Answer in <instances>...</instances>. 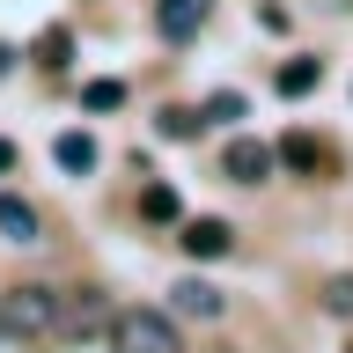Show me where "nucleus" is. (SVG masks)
<instances>
[{
	"label": "nucleus",
	"mask_w": 353,
	"mask_h": 353,
	"mask_svg": "<svg viewBox=\"0 0 353 353\" xmlns=\"http://www.w3.org/2000/svg\"><path fill=\"white\" fill-rule=\"evenodd\" d=\"M59 316H66V294L59 287H8L0 294V339H15V346H30V339H59Z\"/></svg>",
	"instance_id": "1"
},
{
	"label": "nucleus",
	"mask_w": 353,
	"mask_h": 353,
	"mask_svg": "<svg viewBox=\"0 0 353 353\" xmlns=\"http://www.w3.org/2000/svg\"><path fill=\"white\" fill-rule=\"evenodd\" d=\"M110 353H184V346H176V324L162 309H118L110 316Z\"/></svg>",
	"instance_id": "2"
},
{
	"label": "nucleus",
	"mask_w": 353,
	"mask_h": 353,
	"mask_svg": "<svg viewBox=\"0 0 353 353\" xmlns=\"http://www.w3.org/2000/svg\"><path fill=\"white\" fill-rule=\"evenodd\" d=\"M280 154L265 148V140H228V154H221V170L236 176V184H265V170H272Z\"/></svg>",
	"instance_id": "3"
},
{
	"label": "nucleus",
	"mask_w": 353,
	"mask_h": 353,
	"mask_svg": "<svg viewBox=\"0 0 353 353\" xmlns=\"http://www.w3.org/2000/svg\"><path fill=\"white\" fill-rule=\"evenodd\" d=\"M272 154H280V170H294V176H324L331 170V148H324V140H309V132H287Z\"/></svg>",
	"instance_id": "4"
},
{
	"label": "nucleus",
	"mask_w": 353,
	"mask_h": 353,
	"mask_svg": "<svg viewBox=\"0 0 353 353\" xmlns=\"http://www.w3.org/2000/svg\"><path fill=\"white\" fill-rule=\"evenodd\" d=\"M103 324V294L96 287H66V316H59V339H88Z\"/></svg>",
	"instance_id": "5"
},
{
	"label": "nucleus",
	"mask_w": 353,
	"mask_h": 353,
	"mask_svg": "<svg viewBox=\"0 0 353 353\" xmlns=\"http://www.w3.org/2000/svg\"><path fill=\"white\" fill-rule=\"evenodd\" d=\"M199 22H206V0H154V30L162 37H199Z\"/></svg>",
	"instance_id": "6"
},
{
	"label": "nucleus",
	"mask_w": 353,
	"mask_h": 353,
	"mask_svg": "<svg viewBox=\"0 0 353 353\" xmlns=\"http://www.w3.org/2000/svg\"><path fill=\"white\" fill-rule=\"evenodd\" d=\"M184 250H192V258H228V243H236V228H228V221H184Z\"/></svg>",
	"instance_id": "7"
},
{
	"label": "nucleus",
	"mask_w": 353,
	"mask_h": 353,
	"mask_svg": "<svg viewBox=\"0 0 353 353\" xmlns=\"http://www.w3.org/2000/svg\"><path fill=\"white\" fill-rule=\"evenodd\" d=\"M170 309H176V316H199V324H214V316H221V294H214L206 280H176V287H170Z\"/></svg>",
	"instance_id": "8"
},
{
	"label": "nucleus",
	"mask_w": 353,
	"mask_h": 353,
	"mask_svg": "<svg viewBox=\"0 0 353 353\" xmlns=\"http://www.w3.org/2000/svg\"><path fill=\"white\" fill-rule=\"evenodd\" d=\"M0 236L8 243H37V206L15 192H0Z\"/></svg>",
	"instance_id": "9"
},
{
	"label": "nucleus",
	"mask_w": 353,
	"mask_h": 353,
	"mask_svg": "<svg viewBox=\"0 0 353 353\" xmlns=\"http://www.w3.org/2000/svg\"><path fill=\"white\" fill-rule=\"evenodd\" d=\"M52 154H59V170H74V176L96 170V140H88V132H59V148H52Z\"/></svg>",
	"instance_id": "10"
},
{
	"label": "nucleus",
	"mask_w": 353,
	"mask_h": 353,
	"mask_svg": "<svg viewBox=\"0 0 353 353\" xmlns=\"http://www.w3.org/2000/svg\"><path fill=\"white\" fill-rule=\"evenodd\" d=\"M316 81H324V66H316V59H294V66H280V96H309Z\"/></svg>",
	"instance_id": "11"
},
{
	"label": "nucleus",
	"mask_w": 353,
	"mask_h": 353,
	"mask_svg": "<svg viewBox=\"0 0 353 353\" xmlns=\"http://www.w3.org/2000/svg\"><path fill=\"white\" fill-rule=\"evenodd\" d=\"M37 59L52 66V74H59V66L74 59V30H44V37H37Z\"/></svg>",
	"instance_id": "12"
},
{
	"label": "nucleus",
	"mask_w": 353,
	"mask_h": 353,
	"mask_svg": "<svg viewBox=\"0 0 353 353\" xmlns=\"http://www.w3.org/2000/svg\"><path fill=\"white\" fill-rule=\"evenodd\" d=\"M140 214H148V221H176L184 206H176V192H170V184H148V199H140Z\"/></svg>",
	"instance_id": "13"
},
{
	"label": "nucleus",
	"mask_w": 353,
	"mask_h": 353,
	"mask_svg": "<svg viewBox=\"0 0 353 353\" xmlns=\"http://www.w3.org/2000/svg\"><path fill=\"white\" fill-rule=\"evenodd\" d=\"M81 103H88V110H118V103H125V81H88Z\"/></svg>",
	"instance_id": "14"
},
{
	"label": "nucleus",
	"mask_w": 353,
	"mask_h": 353,
	"mask_svg": "<svg viewBox=\"0 0 353 353\" xmlns=\"http://www.w3.org/2000/svg\"><path fill=\"white\" fill-rule=\"evenodd\" d=\"M154 132H162V140H192L199 118H192V110H162V118H154Z\"/></svg>",
	"instance_id": "15"
},
{
	"label": "nucleus",
	"mask_w": 353,
	"mask_h": 353,
	"mask_svg": "<svg viewBox=\"0 0 353 353\" xmlns=\"http://www.w3.org/2000/svg\"><path fill=\"white\" fill-rule=\"evenodd\" d=\"M206 118H221V125H228V118H243V96H214V103H206Z\"/></svg>",
	"instance_id": "16"
},
{
	"label": "nucleus",
	"mask_w": 353,
	"mask_h": 353,
	"mask_svg": "<svg viewBox=\"0 0 353 353\" xmlns=\"http://www.w3.org/2000/svg\"><path fill=\"white\" fill-rule=\"evenodd\" d=\"M324 302H331V309H353V280H331V287H324Z\"/></svg>",
	"instance_id": "17"
},
{
	"label": "nucleus",
	"mask_w": 353,
	"mask_h": 353,
	"mask_svg": "<svg viewBox=\"0 0 353 353\" xmlns=\"http://www.w3.org/2000/svg\"><path fill=\"white\" fill-rule=\"evenodd\" d=\"M8 66H15V44H0V74H8Z\"/></svg>",
	"instance_id": "18"
},
{
	"label": "nucleus",
	"mask_w": 353,
	"mask_h": 353,
	"mask_svg": "<svg viewBox=\"0 0 353 353\" xmlns=\"http://www.w3.org/2000/svg\"><path fill=\"white\" fill-rule=\"evenodd\" d=\"M0 170H15V148H8V140H0Z\"/></svg>",
	"instance_id": "19"
}]
</instances>
